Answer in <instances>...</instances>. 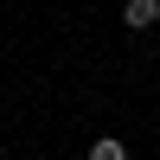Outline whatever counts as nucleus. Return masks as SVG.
<instances>
[{"label":"nucleus","instance_id":"2","mask_svg":"<svg viewBox=\"0 0 160 160\" xmlns=\"http://www.w3.org/2000/svg\"><path fill=\"white\" fill-rule=\"evenodd\" d=\"M90 160H128V148L115 135H96V148H90Z\"/></svg>","mask_w":160,"mask_h":160},{"label":"nucleus","instance_id":"1","mask_svg":"<svg viewBox=\"0 0 160 160\" xmlns=\"http://www.w3.org/2000/svg\"><path fill=\"white\" fill-rule=\"evenodd\" d=\"M122 26H135V32L160 26V0H128V7H122Z\"/></svg>","mask_w":160,"mask_h":160}]
</instances>
